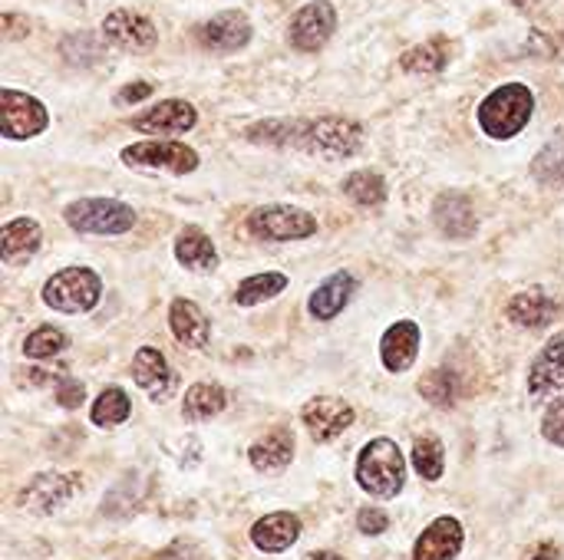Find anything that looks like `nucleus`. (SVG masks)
I'll return each instance as SVG.
<instances>
[{
    "label": "nucleus",
    "instance_id": "obj_36",
    "mask_svg": "<svg viewBox=\"0 0 564 560\" xmlns=\"http://www.w3.org/2000/svg\"><path fill=\"white\" fill-rule=\"evenodd\" d=\"M542 436L564 449V399H555L549 409H545V419H542Z\"/></svg>",
    "mask_w": 564,
    "mask_h": 560
},
{
    "label": "nucleus",
    "instance_id": "obj_14",
    "mask_svg": "<svg viewBox=\"0 0 564 560\" xmlns=\"http://www.w3.org/2000/svg\"><path fill=\"white\" fill-rule=\"evenodd\" d=\"M301 419H304V426H307L314 442H334V439H340L354 426L357 413H354V406L347 399L317 396V399H311L301 409Z\"/></svg>",
    "mask_w": 564,
    "mask_h": 560
},
{
    "label": "nucleus",
    "instance_id": "obj_9",
    "mask_svg": "<svg viewBox=\"0 0 564 560\" xmlns=\"http://www.w3.org/2000/svg\"><path fill=\"white\" fill-rule=\"evenodd\" d=\"M46 125H50V112L36 96L10 89V86L0 89V132H3V139L23 142V139L46 132Z\"/></svg>",
    "mask_w": 564,
    "mask_h": 560
},
{
    "label": "nucleus",
    "instance_id": "obj_31",
    "mask_svg": "<svg viewBox=\"0 0 564 560\" xmlns=\"http://www.w3.org/2000/svg\"><path fill=\"white\" fill-rule=\"evenodd\" d=\"M129 413H132V403H129V396H126V389H119V386H109V389H102L99 396H96V403H93V426H99V429H112V426H119V422H126L129 419Z\"/></svg>",
    "mask_w": 564,
    "mask_h": 560
},
{
    "label": "nucleus",
    "instance_id": "obj_29",
    "mask_svg": "<svg viewBox=\"0 0 564 560\" xmlns=\"http://www.w3.org/2000/svg\"><path fill=\"white\" fill-rule=\"evenodd\" d=\"M344 195L350 201H357L360 208H380L387 201V182L380 172L360 168V172H350L344 178Z\"/></svg>",
    "mask_w": 564,
    "mask_h": 560
},
{
    "label": "nucleus",
    "instance_id": "obj_38",
    "mask_svg": "<svg viewBox=\"0 0 564 560\" xmlns=\"http://www.w3.org/2000/svg\"><path fill=\"white\" fill-rule=\"evenodd\" d=\"M83 399H86L83 383H79V380H73V376H63V380H59V386H56V403H59L63 409H79V406H83Z\"/></svg>",
    "mask_w": 564,
    "mask_h": 560
},
{
    "label": "nucleus",
    "instance_id": "obj_19",
    "mask_svg": "<svg viewBox=\"0 0 564 560\" xmlns=\"http://www.w3.org/2000/svg\"><path fill=\"white\" fill-rule=\"evenodd\" d=\"M420 340H423V333H420V327L413 320L393 323L383 333V340H380V360H383V366L390 373H406L416 363V356H420Z\"/></svg>",
    "mask_w": 564,
    "mask_h": 560
},
{
    "label": "nucleus",
    "instance_id": "obj_3",
    "mask_svg": "<svg viewBox=\"0 0 564 560\" xmlns=\"http://www.w3.org/2000/svg\"><path fill=\"white\" fill-rule=\"evenodd\" d=\"M357 485L373 498H397L406 485V459L390 439H373L357 459Z\"/></svg>",
    "mask_w": 564,
    "mask_h": 560
},
{
    "label": "nucleus",
    "instance_id": "obj_13",
    "mask_svg": "<svg viewBox=\"0 0 564 560\" xmlns=\"http://www.w3.org/2000/svg\"><path fill=\"white\" fill-rule=\"evenodd\" d=\"M129 125L135 132H145V135H182V132H192L198 125V109L188 102V99H162L155 106H149L145 112L132 116Z\"/></svg>",
    "mask_w": 564,
    "mask_h": 560
},
{
    "label": "nucleus",
    "instance_id": "obj_22",
    "mask_svg": "<svg viewBox=\"0 0 564 560\" xmlns=\"http://www.w3.org/2000/svg\"><path fill=\"white\" fill-rule=\"evenodd\" d=\"M40 241H43V231L33 218H13L0 231V261L7 267H20L40 251Z\"/></svg>",
    "mask_w": 564,
    "mask_h": 560
},
{
    "label": "nucleus",
    "instance_id": "obj_26",
    "mask_svg": "<svg viewBox=\"0 0 564 560\" xmlns=\"http://www.w3.org/2000/svg\"><path fill=\"white\" fill-rule=\"evenodd\" d=\"M248 459L258 472H281L294 459V432L291 429H271L264 439H258L248 449Z\"/></svg>",
    "mask_w": 564,
    "mask_h": 560
},
{
    "label": "nucleus",
    "instance_id": "obj_37",
    "mask_svg": "<svg viewBox=\"0 0 564 560\" xmlns=\"http://www.w3.org/2000/svg\"><path fill=\"white\" fill-rule=\"evenodd\" d=\"M545 165H552V168L542 175V182H558V185H564V145H549V149L539 155L535 172H542Z\"/></svg>",
    "mask_w": 564,
    "mask_h": 560
},
{
    "label": "nucleus",
    "instance_id": "obj_43",
    "mask_svg": "<svg viewBox=\"0 0 564 560\" xmlns=\"http://www.w3.org/2000/svg\"><path fill=\"white\" fill-rule=\"evenodd\" d=\"M522 560H562V551H558L555 545H549V541H539V545H532V548L525 551V558Z\"/></svg>",
    "mask_w": 564,
    "mask_h": 560
},
{
    "label": "nucleus",
    "instance_id": "obj_11",
    "mask_svg": "<svg viewBox=\"0 0 564 560\" xmlns=\"http://www.w3.org/2000/svg\"><path fill=\"white\" fill-rule=\"evenodd\" d=\"M251 36H254V26H251L248 13H241V10H221L195 30V43L215 56H231V53L245 50L251 43Z\"/></svg>",
    "mask_w": 564,
    "mask_h": 560
},
{
    "label": "nucleus",
    "instance_id": "obj_24",
    "mask_svg": "<svg viewBox=\"0 0 564 560\" xmlns=\"http://www.w3.org/2000/svg\"><path fill=\"white\" fill-rule=\"evenodd\" d=\"M354 294H357V281H354V274L337 271L334 277H327V281L311 294L307 310H311V317H314V320H334V317H337V314L354 300Z\"/></svg>",
    "mask_w": 564,
    "mask_h": 560
},
{
    "label": "nucleus",
    "instance_id": "obj_34",
    "mask_svg": "<svg viewBox=\"0 0 564 560\" xmlns=\"http://www.w3.org/2000/svg\"><path fill=\"white\" fill-rule=\"evenodd\" d=\"M66 347H69V340H66V333L56 330V327H40V330H33V333L23 340V353H26L30 360H50V356L63 353Z\"/></svg>",
    "mask_w": 564,
    "mask_h": 560
},
{
    "label": "nucleus",
    "instance_id": "obj_40",
    "mask_svg": "<svg viewBox=\"0 0 564 560\" xmlns=\"http://www.w3.org/2000/svg\"><path fill=\"white\" fill-rule=\"evenodd\" d=\"M357 528H360L364 535H383V531L390 528V515L380 512V508H360Z\"/></svg>",
    "mask_w": 564,
    "mask_h": 560
},
{
    "label": "nucleus",
    "instance_id": "obj_1",
    "mask_svg": "<svg viewBox=\"0 0 564 560\" xmlns=\"http://www.w3.org/2000/svg\"><path fill=\"white\" fill-rule=\"evenodd\" d=\"M251 142L278 145V149H301L324 158H350L364 149V125L344 116H321V119H264L245 132Z\"/></svg>",
    "mask_w": 564,
    "mask_h": 560
},
{
    "label": "nucleus",
    "instance_id": "obj_5",
    "mask_svg": "<svg viewBox=\"0 0 564 560\" xmlns=\"http://www.w3.org/2000/svg\"><path fill=\"white\" fill-rule=\"evenodd\" d=\"M66 224L79 234H126L135 228V211L116 198H79L63 211Z\"/></svg>",
    "mask_w": 564,
    "mask_h": 560
},
{
    "label": "nucleus",
    "instance_id": "obj_21",
    "mask_svg": "<svg viewBox=\"0 0 564 560\" xmlns=\"http://www.w3.org/2000/svg\"><path fill=\"white\" fill-rule=\"evenodd\" d=\"M132 380H135L139 389L149 393L152 403H162L172 393V383H175L165 356L155 347H139V353L132 356Z\"/></svg>",
    "mask_w": 564,
    "mask_h": 560
},
{
    "label": "nucleus",
    "instance_id": "obj_44",
    "mask_svg": "<svg viewBox=\"0 0 564 560\" xmlns=\"http://www.w3.org/2000/svg\"><path fill=\"white\" fill-rule=\"evenodd\" d=\"M311 560H344L340 554H334V551H317V554H311Z\"/></svg>",
    "mask_w": 564,
    "mask_h": 560
},
{
    "label": "nucleus",
    "instance_id": "obj_25",
    "mask_svg": "<svg viewBox=\"0 0 564 560\" xmlns=\"http://www.w3.org/2000/svg\"><path fill=\"white\" fill-rule=\"evenodd\" d=\"M449 59H453V40L430 36L426 43H416L400 56V69L413 73V76H433V73H443L449 66Z\"/></svg>",
    "mask_w": 564,
    "mask_h": 560
},
{
    "label": "nucleus",
    "instance_id": "obj_18",
    "mask_svg": "<svg viewBox=\"0 0 564 560\" xmlns=\"http://www.w3.org/2000/svg\"><path fill=\"white\" fill-rule=\"evenodd\" d=\"M463 525L456 518H436L413 545V560H456L463 551Z\"/></svg>",
    "mask_w": 564,
    "mask_h": 560
},
{
    "label": "nucleus",
    "instance_id": "obj_6",
    "mask_svg": "<svg viewBox=\"0 0 564 560\" xmlns=\"http://www.w3.org/2000/svg\"><path fill=\"white\" fill-rule=\"evenodd\" d=\"M122 165L129 168H149V172H172V175H192L198 168V152L175 139H145L132 142L119 152Z\"/></svg>",
    "mask_w": 564,
    "mask_h": 560
},
{
    "label": "nucleus",
    "instance_id": "obj_16",
    "mask_svg": "<svg viewBox=\"0 0 564 560\" xmlns=\"http://www.w3.org/2000/svg\"><path fill=\"white\" fill-rule=\"evenodd\" d=\"M562 314V304L555 294H549L545 287H529V290H519L509 307H506V317L519 327H529V330H542L549 327L555 317Z\"/></svg>",
    "mask_w": 564,
    "mask_h": 560
},
{
    "label": "nucleus",
    "instance_id": "obj_8",
    "mask_svg": "<svg viewBox=\"0 0 564 560\" xmlns=\"http://www.w3.org/2000/svg\"><path fill=\"white\" fill-rule=\"evenodd\" d=\"M337 23H340V13L330 0H311L291 13L288 43L301 53H317L330 43V36L337 33Z\"/></svg>",
    "mask_w": 564,
    "mask_h": 560
},
{
    "label": "nucleus",
    "instance_id": "obj_28",
    "mask_svg": "<svg viewBox=\"0 0 564 560\" xmlns=\"http://www.w3.org/2000/svg\"><path fill=\"white\" fill-rule=\"evenodd\" d=\"M228 406V396L218 383H195L188 393H185V403H182V416L188 422H202V419H212L218 416L221 409Z\"/></svg>",
    "mask_w": 564,
    "mask_h": 560
},
{
    "label": "nucleus",
    "instance_id": "obj_32",
    "mask_svg": "<svg viewBox=\"0 0 564 560\" xmlns=\"http://www.w3.org/2000/svg\"><path fill=\"white\" fill-rule=\"evenodd\" d=\"M420 396L423 399H430L433 406H440V409H449V406H456V399H459V380H456V373L453 370H430L423 380H420Z\"/></svg>",
    "mask_w": 564,
    "mask_h": 560
},
{
    "label": "nucleus",
    "instance_id": "obj_12",
    "mask_svg": "<svg viewBox=\"0 0 564 560\" xmlns=\"http://www.w3.org/2000/svg\"><path fill=\"white\" fill-rule=\"evenodd\" d=\"M83 488V475L69 472V475H59V472H43V475H33L23 492L17 495V505L33 512V515H53L56 508H63L76 492Z\"/></svg>",
    "mask_w": 564,
    "mask_h": 560
},
{
    "label": "nucleus",
    "instance_id": "obj_23",
    "mask_svg": "<svg viewBox=\"0 0 564 560\" xmlns=\"http://www.w3.org/2000/svg\"><path fill=\"white\" fill-rule=\"evenodd\" d=\"M297 538H301V518L291 515V512L264 515V518L254 521V528H251V541H254V548L264 551V554H281V551H288Z\"/></svg>",
    "mask_w": 564,
    "mask_h": 560
},
{
    "label": "nucleus",
    "instance_id": "obj_7",
    "mask_svg": "<svg viewBox=\"0 0 564 560\" xmlns=\"http://www.w3.org/2000/svg\"><path fill=\"white\" fill-rule=\"evenodd\" d=\"M248 231L258 241H274V244L304 241V238L317 234V218L294 205H264L248 215Z\"/></svg>",
    "mask_w": 564,
    "mask_h": 560
},
{
    "label": "nucleus",
    "instance_id": "obj_2",
    "mask_svg": "<svg viewBox=\"0 0 564 560\" xmlns=\"http://www.w3.org/2000/svg\"><path fill=\"white\" fill-rule=\"evenodd\" d=\"M535 116V92L525 83L496 86L476 109V122L489 139H516Z\"/></svg>",
    "mask_w": 564,
    "mask_h": 560
},
{
    "label": "nucleus",
    "instance_id": "obj_42",
    "mask_svg": "<svg viewBox=\"0 0 564 560\" xmlns=\"http://www.w3.org/2000/svg\"><path fill=\"white\" fill-rule=\"evenodd\" d=\"M30 33V20L20 17V13H3V36L7 40H17V36H26Z\"/></svg>",
    "mask_w": 564,
    "mask_h": 560
},
{
    "label": "nucleus",
    "instance_id": "obj_17",
    "mask_svg": "<svg viewBox=\"0 0 564 560\" xmlns=\"http://www.w3.org/2000/svg\"><path fill=\"white\" fill-rule=\"evenodd\" d=\"M564 389V333L552 337L529 370V396L545 399Z\"/></svg>",
    "mask_w": 564,
    "mask_h": 560
},
{
    "label": "nucleus",
    "instance_id": "obj_15",
    "mask_svg": "<svg viewBox=\"0 0 564 560\" xmlns=\"http://www.w3.org/2000/svg\"><path fill=\"white\" fill-rule=\"evenodd\" d=\"M433 221L453 241H469L476 234V228H479L476 205L463 191H443L436 198V205H433Z\"/></svg>",
    "mask_w": 564,
    "mask_h": 560
},
{
    "label": "nucleus",
    "instance_id": "obj_30",
    "mask_svg": "<svg viewBox=\"0 0 564 560\" xmlns=\"http://www.w3.org/2000/svg\"><path fill=\"white\" fill-rule=\"evenodd\" d=\"M284 287H288V277H284V274L264 271V274H254V277H248V281L238 284L235 304H238V307H254V304H264V300L278 297Z\"/></svg>",
    "mask_w": 564,
    "mask_h": 560
},
{
    "label": "nucleus",
    "instance_id": "obj_39",
    "mask_svg": "<svg viewBox=\"0 0 564 560\" xmlns=\"http://www.w3.org/2000/svg\"><path fill=\"white\" fill-rule=\"evenodd\" d=\"M159 560H208V551L202 548V545H195V541H188V538H178L175 545H169Z\"/></svg>",
    "mask_w": 564,
    "mask_h": 560
},
{
    "label": "nucleus",
    "instance_id": "obj_41",
    "mask_svg": "<svg viewBox=\"0 0 564 560\" xmlns=\"http://www.w3.org/2000/svg\"><path fill=\"white\" fill-rule=\"evenodd\" d=\"M155 89H152V83H145V79H135V83H126L119 92H116V102L119 106H132V102H142L145 96H152Z\"/></svg>",
    "mask_w": 564,
    "mask_h": 560
},
{
    "label": "nucleus",
    "instance_id": "obj_27",
    "mask_svg": "<svg viewBox=\"0 0 564 560\" xmlns=\"http://www.w3.org/2000/svg\"><path fill=\"white\" fill-rule=\"evenodd\" d=\"M175 261L188 271H215L218 267L215 241L202 228H185L175 241Z\"/></svg>",
    "mask_w": 564,
    "mask_h": 560
},
{
    "label": "nucleus",
    "instance_id": "obj_33",
    "mask_svg": "<svg viewBox=\"0 0 564 560\" xmlns=\"http://www.w3.org/2000/svg\"><path fill=\"white\" fill-rule=\"evenodd\" d=\"M413 469L426 482H440L443 472H446V449H443V442L433 439V436L416 439V446H413Z\"/></svg>",
    "mask_w": 564,
    "mask_h": 560
},
{
    "label": "nucleus",
    "instance_id": "obj_10",
    "mask_svg": "<svg viewBox=\"0 0 564 560\" xmlns=\"http://www.w3.org/2000/svg\"><path fill=\"white\" fill-rule=\"evenodd\" d=\"M102 40L122 53H149L159 43V26L139 10L116 7L102 20Z\"/></svg>",
    "mask_w": 564,
    "mask_h": 560
},
{
    "label": "nucleus",
    "instance_id": "obj_35",
    "mask_svg": "<svg viewBox=\"0 0 564 560\" xmlns=\"http://www.w3.org/2000/svg\"><path fill=\"white\" fill-rule=\"evenodd\" d=\"M102 46H106V43H96L93 33H69V36H63L59 53H63L73 66H93V63L102 56Z\"/></svg>",
    "mask_w": 564,
    "mask_h": 560
},
{
    "label": "nucleus",
    "instance_id": "obj_20",
    "mask_svg": "<svg viewBox=\"0 0 564 560\" xmlns=\"http://www.w3.org/2000/svg\"><path fill=\"white\" fill-rule=\"evenodd\" d=\"M169 327H172L175 340L182 347H188V350H205L208 340H212L208 317L202 314V307L195 300H185V297L172 300V307H169Z\"/></svg>",
    "mask_w": 564,
    "mask_h": 560
},
{
    "label": "nucleus",
    "instance_id": "obj_4",
    "mask_svg": "<svg viewBox=\"0 0 564 560\" xmlns=\"http://www.w3.org/2000/svg\"><path fill=\"white\" fill-rule=\"evenodd\" d=\"M102 281L89 267H63L43 284V304L59 314H86L99 304Z\"/></svg>",
    "mask_w": 564,
    "mask_h": 560
}]
</instances>
